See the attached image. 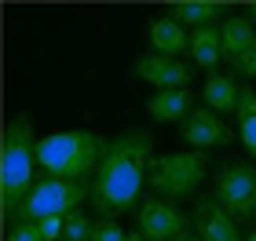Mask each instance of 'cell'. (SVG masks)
Masks as SVG:
<instances>
[{
  "mask_svg": "<svg viewBox=\"0 0 256 241\" xmlns=\"http://www.w3.org/2000/svg\"><path fill=\"white\" fill-rule=\"evenodd\" d=\"M128 234L121 231L118 220H96V231H92V241H124Z\"/></svg>",
  "mask_w": 256,
  "mask_h": 241,
  "instance_id": "obj_19",
  "label": "cell"
},
{
  "mask_svg": "<svg viewBox=\"0 0 256 241\" xmlns=\"http://www.w3.org/2000/svg\"><path fill=\"white\" fill-rule=\"evenodd\" d=\"M150 165H154V139H150L146 128H128L121 135H114L106 154H102L99 172L92 176L88 201L99 212V220H114L139 201Z\"/></svg>",
  "mask_w": 256,
  "mask_h": 241,
  "instance_id": "obj_1",
  "label": "cell"
},
{
  "mask_svg": "<svg viewBox=\"0 0 256 241\" xmlns=\"http://www.w3.org/2000/svg\"><path fill=\"white\" fill-rule=\"evenodd\" d=\"M180 135H183V143L194 146V150H212V146H227L230 143V132H227V124L220 121V113H212L208 106H198L187 121L180 124Z\"/></svg>",
  "mask_w": 256,
  "mask_h": 241,
  "instance_id": "obj_8",
  "label": "cell"
},
{
  "mask_svg": "<svg viewBox=\"0 0 256 241\" xmlns=\"http://www.w3.org/2000/svg\"><path fill=\"white\" fill-rule=\"evenodd\" d=\"M194 91L190 88H176V91H158V95L146 99V113L161 124H172V121H187L194 113Z\"/></svg>",
  "mask_w": 256,
  "mask_h": 241,
  "instance_id": "obj_11",
  "label": "cell"
},
{
  "mask_svg": "<svg viewBox=\"0 0 256 241\" xmlns=\"http://www.w3.org/2000/svg\"><path fill=\"white\" fill-rule=\"evenodd\" d=\"M238 135L246 143V150L256 157V91L242 88V102H238Z\"/></svg>",
  "mask_w": 256,
  "mask_h": 241,
  "instance_id": "obj_17",
  "label": "cell"
},
{
  "mask_svg": "<svg viewBox=\"0 0 256 241\" xmlns=\"http://www.w3.org/2000/svg\"><path fill=\"white\" fill-rule=\"evenodd\" d=\"M136 231L146 241H172V238H187V216L180 209H172L161 198H143L139 205V223Z\"/></svg>",
  "mask_w": 256,
  "mask_h": 241,
  "instance_id": "obj_7",
  "label": "cell"
},
{
  "mask_svg": "<svg viewBox=\"0 0 256 241\" xmlns=\"http://www.w3.org/2000/svg\"><path fill=\"white\" fill-rule=\"evenodd\" d=\"M172 241H194V238H172Z\"/></svg>",
  "mask_w": 256,
  "mask_h": 241,
  "instance_id": "obj_25",
  "label": "cell"
},
{
  "mask_svg": "<svg viewBox=\"0 0 256 241\" xmlns=\"http://www.w3.org/2000/svg\"><path fill=\"white\" fill-rule=\"evenodd\" d=\"M220 40H224V55L238 62L246 51L256 48V22L252 18H224L220 22Z\"/></svg>",
  "mask_w": 256,
  "mask_h": 241,
  "instance_id": "obj_13",
  "label": "cell"
},
{
  "mask_svg": "<svg viewBox=\"0 0 256 241\" xmlns=\"http://www.w3.org/2000/svg\"><path fill=\"white\" fill-rule=\"evenodd\" d=\"M234 70H238L242 77H256V48H252V51H246V55H242V59L234 62Z\"/></svg>",
  "mask_w": 256,
  "mask_h": 241,
  "instance_id": "obj_22",
  "label": "cell"
},
{
  "mask_svg": "<svg viewBox=\"0 0 256 241\" xmlns=\"http://www.w3.org/2000/svg\"><path fill=\"white\" fill-rule=\"evenodd\" d=\"M62 231H66V216H48V220H40L44 241H62Z\"/></svg>",
  "mask_w": 256,
  "mask_h": 241,
  "instance_id": "obj_21",
  "label": "cell"
},
{
  "mask_svg": "<svg viewBox=\"0 0 256 241\" xmlns=\"http://www.w3.org/2000/svg\"><path fill=\"white\" fill-rule=\"evenodd\" d=\"M205 102H208V110H212V113H238L242 88L234 84V77L212 73L205 80Z\"/></svg>",
  "mask_w": 256,
  "mask_h": 241,
  "instance_id": "obj_14",
  "label": "cell"
},
{
  "mask_svg": "<svg viewBox=\"0 0 256 241\" xmlns=\"http://www.w3.org/2000/svg\"><path fill=\"white\" fill-rule=\"evenodd\" d=\"M249 18H252V22H256V4H249Z\"/></svg>",
  "mask_w": 256,
  "mask_h": 241,
  "instance_id": "obj_24",
  "label": "cell"
},
{
  "mask_svg": "<svg viewBox=\"0 0 256 241\" xmlns=\"http://www.w3.org/2000/svg\"><path fill=\"white\" fill-rule=\"evenodd\" d=\"M249 241H256V234H252V238H249Z\"/></svg>",
  "mask_w": 256,
  "mask_h": 241,
  "instance_id": "obj_26",
  "label": "cell"
},
{
  "mask_svg": "<svg viewBox=\"0 0 256 241\" xmlns=\"http://www.w3.org/2000/svg\"><path fill=\"white\" fill-rule=\"evenodd\" d=\"M33 165H37V143H33V124L26 113L8 121L4 146H0V201L4 216L18 209V201L33 190Z\"/></svg>",
  "mask_w": 256,
  "mask_h": 241,
  "instance_id": "obj_3",
  "label": "cell"
},
{
  "mask_svg": "<svg viewBox=\"0 0 256 241\" xmlns=\"http://www.w3.org/2000/svg\"><path fill=\"white\" fill-rule=\"evenodd\" d=\"M220 15H224V7H220V4H198V0H187V4L172 7V18H176V22H183V26H198V29L216 26Z\"/></svg>",
  "mask_w": 256,
  "mask_h": 241,
  "instance_id": "obj_16",
  "label": "cell"
},
{
  "mask_svg": "<svg viewBox=\"0 0 256 241\" xmlns=\"http://www.w3.org/2000/svg\"><path fill=\"white\" fill-rule=\"evenodd\" d=\"M136 77H143L146 84H154L161 91H176V88H190V66L180 62V59H165V55H143V59L136 62Z\"/></svg>",
  "mask_w": 256,
  "mask_h": 241,
  "instance_id": "obj_9",
  "label": "cell"
},
{
  "mask_svg": "<svg viewBox=\"0 0 256 241\" xmlns=\"http://www.w3.org/2000/svg\"><path fill=\"white\" fill-rule=\"evenodd\" d=\"M92 231H96V223H92L84 212H70V216H66L62 241H92Z\"/></svg>",
  "mask_w": 256,
  "mask_h": 241,
  "instance_id": "obj_18",
  "label": "cell"
},
{
  "mask_svg": "<svg viewBox=\"0 0 256 241\" xmlns=\"http://www.w3.org/2000/svg\"><path fill=\"white\" fill-rule=\"evenodd\" d=\"M208 172V157L202 150H183V154H165V157H154L150 165V190H158L161 198H187L202 187Z\"/></svg>",
  "mask_w": 256,
  "mask_h": 241,
  "instance_id": "obj_5",
  "label": "cell"
},
{
  "mask_svg": "<svg viewBox=\"0 0 256 241\" xmlns=\"http://www.w3.org/2000/svg\"><path fill=\"white\" fill-rule=\"evenodd\" d=\"M190 55H194V66H202V70H212V66L224 59V40H220V26L198 29L194 37H190Z\"/></svg>",
  "mask_w": 256,
  "mask_h": 241,
  "instance_id": "obj_15",
  "label": "cell"
},
{
  "mask_svg": "<svg viewBox=\"0 0 256 241\" xmlns=\"http://www.w3.org/2000/svg\"><path fill=\"white\" fill-rule=\"evenodd\" d=\"M194 216H198L194 223H198L202 241H242L238 220H234V216H230L216 198H202V201H198V209H194Z\"/></svg>",
  "mask_w": 256,
  "mask_h": 241,
  "instance_id": "obj_10",
  "label": "cell"
},
{
  "mask_svg": "<svg viewBox=\"0 0 256 241\" xmlns=\"http://www.w3.org/2000/svg\"><path fill=\"white\" fill-rule=\"evenodd\" d=\"M124 241H143V234H139V231H132V234H128Z\"/></svg>",
  "mask_w": 256,
  "mask_h": 241,
  "instance_id": "obj_23",
  "label": "cell"
},
{
  "mask_svg": "<svg viewBox=\"0 0 256 241\" xmlns=\"http://www.w3.org/2000/svg\"><path fill=\"white\" fill-rule=\"evenodd\" d=\"M92 198V183H77V179H52L44 176L40 183H33V190L18 201V209L8 216V223H40L48 216H70L77 212V205Z\"/></svg>",
  "mask_w": 256,
  "mask_h": 241,
  "instance_id": "obj_4",
  "label": "cell"
},
{
  "mask_svg": "<svg viewBox=\"0 0 256 241\" xmlns=\"http://www.w3.org/2000/svg\"><path fill=\"white\" fill-rule=\"evenodd\" d=\"M150 48H154V55H165V59H180L183 51H190V37L183 29V22H176L172 15L154 18L150 22Z\"/></svg>",
  "mask_w": 256,
  "mask_h": 241,
  "instance_id": "obj_12",
  "label": "cell"
},
{
  "mask_svg": "<svg viewBox=\"0 0 256 241\" xmlns=\"http://www.w3.org/2000/svg\"><path fill=\"white\" fill-rule=\"evenodd\" d=\"M106 146H110V139H102L99 132H84V128L55 132V135L37 143V165L48 172L52 179L88 183V176L99 172Z\"/></svg>",
  "mask_w": 256,
  "mask_h": 241,
  "instance_id": "obj_2",
  "label": "cell"
},
{
  "mask_svg": "<svg viewBox=\"0 0 256 241\" xmlns=\"http://www.w3.org/2000/svg\"><path fill=\"white\" fill-rule=\"evenodd\" d=\"M8 241H44L40 223H15V227H8Z\"/></svg>",
  "mask_w": 256,
  "mask_h": 241,
  "instance_id": "obj_20",
  "label": "cell"
},
{
  "mask_svg": "<svg viewBox=\"0 0 256 241\" xmlns=\"http://www.w3.org/2000/svg\"><path fill=\"white\" fill-rule=\"evenodd\" d=\"M216 201L234 216V220H249L256 212V168L238 161V165L220 168L216 176Z\"/></svg>",
  "mask_w": 256,
  "mask_h": 241,
  "instance_id": "obj_6",
  "label": "cell"
}]
</instances>
